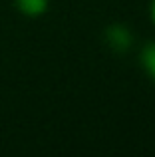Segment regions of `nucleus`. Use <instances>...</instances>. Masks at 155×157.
Returning a JSON list of instances; mask_svg holds the SVG:
<instances>
[{"instance_id":"nucleus-2","label":"nucleus","mask_w":155,"mask_h":157,"mask_svg":"<svg viewBox=\"0 0 155 157\" xmlns=\"http://www.w3.org/2000/svg\"><path fill=\"white\" fill-rule=\"evenodd\" d=\"M14 6L26 18H40L48 12L50 0H14Z\"/></svg>"},{"instance_id":"nucleus-1","label":"nucleus","mask_w":155,"mask_h":157,"mask_svg":"<svg viewBox=\"0 0 155 157\" xmlns=\"http://www.w3.org/2000/svg\"><path fill=\"white\" fill-rule=\"evenodd\" d=\"M104 42L112 52L125 54V52L131 50V46H133V32L127 24H121V22L109 24L104 30Z\"/></svg>"},{"instance_id":"nucleus-4","label":"nucleus","mask_w":155,"mask_h":157,"mask_svg":"<svg viewBox=\"0 0 155 157\" xmlns=\"http://www.w3.org/2000/svg\"><path fill=\"white\" fill-rule=\"evenodd\" d=\"M149 16H151V22L155 24V0H151V4H149Z\"/></svg>"},{"instance_id":"nucleus-3","label":"nucleus","mask_w":155,"mask_h":157,"mask_svg":"<svg viewBox=\"0 0 155 157\" xmlns=\"http://www.w3.org/2000/svg\"><path fill=\"white\" fill-rule=\"evenodd\" d=\"M139 66L143 70V74L151 82H155V40L147 42L141 46L139 50Z\"/></svg>"}]
</instances>
